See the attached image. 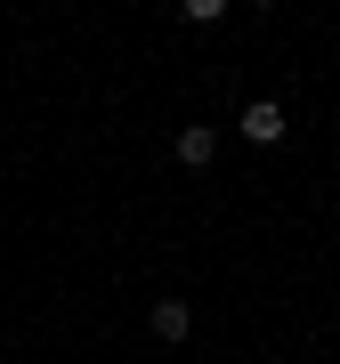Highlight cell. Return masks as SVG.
<instances>
[{
	"mask_svg": "<svg viewBox=\"0 0 340 364\" xmlns=\"http://www.w3.org/2000/svg\"><path fill=\"white\" fill-rule=\"evenodd\" d=\"M284 130H292V122H284V105H275V97L243 105V122H235V138H251V146H284Z\"/></svg>",
	"mask_w": 340,
	"mask_h": 364,
	"instance_id": "1",
	"label": "cell"
},
{
	"mask_svg": "<svg viewBox=\"0 0 340 364\" xmlns=\"http://www.w3.org/2000/svg\"><path fill=\"white\" fill-rule=\"evenodd\" d=\"M146 332H154V340H162V348H179V340H186V332H195V308H186V299H162V308H154V316H146Z\"/></svg>",
	"mask_w": 340,
	"mask_h": 364,
	"instance_id": "2",
	"label": "cell"
},
{
	"mask_svg": "<svg viewBox=\"0 0 340 364\" xmlns=\"http://www.w3.org/2000/svg\"><path fill=\"white\" fill-rule=\"evenodd\" d=\"M211 154H219V130H211V122H186V130H179V162H186V170H203Z\"/></svg>",
	"mask_w": 340,
	"mask_h": 364,
	"instance_id": "3",
	"label": "cell"
}]
</instances>
